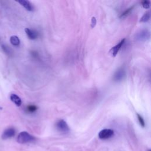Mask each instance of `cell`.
Listing matches in <instances>:
<instances>
[{"label": "cell", "instance_id": "13", "mask_svg": "<svg viewBox=\"0 0 151 151\" xmlns=\"http://www.w3.org/2000/svg\"><path fill=\"white\" fill-rule=\"evenodd\" d=\"M149 19H150V13L147 12L140 19V23H146V22H147L149 20Z\"/></svg>", "mask_w": 151, "mask_h": 151}, {"label": "cell", "instance_id": "8", "mask_svg": "<svg viewBox=\"0 0 151 151\" xmlns=\"http://www.w3.org/2000/svg\"><path fill=\"white\" fill-rule=\"evenodd\" d=\"M25 32L28 37L29 39L30 40H36L38 38V33L37 31L34 30H31L28 28H25Z\"/></svg>", "mask_w": 151, "mask_h": 151}, {"label": "cell", "instance_id": "12", "mask_svg": "<svg viewBox=\"0 0 151 151\" xmlns=\"http://www.w3.org/2000/svg\"><path fill=\"white\" fill-rule=\"evenodd\" d=\"M134 7H135V6H132V7H130V8L127 9V10H126L121 14V16H120V18H121V19H124V18L126 17L127 16H128L130 14V13L133 11Z\"/></svg>", "mask_w": 151, "mask_h": 151}, {"label": "cell", "instance_id": "16", "mask_svg": "<svg viewBox=\"0 0 151 151\" xmlns=\"http://www.w3.org/2000/svg\"><path fill=\"white\" fill-rule=\"evenodd\" d=\"M142 5L144 9H148L150 7V2L149 1H147V0H145V1H143L142 2Z\"/></svg>", "mask_w": 151, "mask_h": 151}, {"label": "cell", "instance_id": "5", "mask_svg": "<svg viewBox=\"0 0 151 151\" xmlns=\"http://www.w3.org/2000/svg\"><path fill=\"white\" fill-rule=\"evenodd\" d=\"M57 129L61 132H68L70 130L69 126L64 120H60L56 123Z\"/></svg>", "mask_w": 151, "mask_h": 151}, {"label": "cell", "instance_id": "14", "mask_svg": "<svg viewBox=\"0 0 151 151\" xmlns=\"http://www.w3.org/2000/svg\"><path fill=\"white\" fill-rule=\"evenodd\" d=\"M27 109L28 112H30V113H34V112H35L38 109V108L36 105H31L28 106Z\"/></svg>", "mask_w": 151, "mask_h": 151}, {"label": "cell", "instance_id": "1", "mask_svg": "<svg viewBox=\"0 0 151 151\" xmlns=\"http://www.w3.org/2000/svg\"><path fill=\"white\" fill-rule=\"evenodd\" d=\"M35 140V137L27 132H20L17 138V141L20 144H25L31 142Z\"/></svg>", "mask_w": 151, "mask_h": 151}, {"label": "cell", "instance_id": "3", "mask_svg": "<svg viewBox=\"0 0 151 151\" xmlns=\"http://www.w3.org/2000/svg\"><path fill=\"white\" fill-rule=\"evenodd\" d=\"M126 76V71L123 68H120L118 69L115 74L113 75V80L115 82H120L124 79V78Z\"/></svg>", "mask_w": 151, "mask_h": 151}, {"label": "cell", "instance_id": "4", "mask_svg": "<svg viewBox=\"0 0 151 151\" xmlns=\"http://www.w3.org/2000/svg\"><path fill=\"white\" fill-rule=\"evenodd\" d=\"M114 135V131L110 129H105L99 133V137L100 139H107L110 138Z\"/></svg>", "mask_w": 151, "mask_h": 151}, {"label": "cell", "instance_id": "11", "mask_svg": "<svg viewBox=\"0 0 151 151\" xmlns=\"http://www.w3.org/2000/svg\"><path fill=\"white\" fill-rule=\"evenodd\" d=\"M10 43H11V44L13 45L14 46H19L20 44V40L17 36H11L10 37Z\"/></svg>", "mask_w": 151, "mask_h": 151}, {"label": "cell", "instance_id": "18", "mask_svg": "<svg viewBox=\"0 0 151 151\" xmlns=\"http://www.w3.org/2000/svg\"><path fill=\"white\" fill-rule=\"evenodd\" d=\"M96 23H97V20H96V17H93L92 19V21H91V27L92 28H93L96 26Z\"/></svg>", "mask_w": 151, "mask_h": 151}, {"label": "cell", "instance_id": "2", "mask_svg": "<svg viewBox=\"0 0 151 151\" xmlns=\"http://www.w3.org/2000/svg\"><path fill=\"white\" fill-rule=\"evenodd\" d=\"M150 32L146 29L142 30L139 31L135 37V38L138 41H145L150 38Z\"/></svg>", "mask_w": 151, "mask_h": 151}, {"label": "cell", "instance_id": "9", "mask_svg": "<svg viewBox=\"0 0 151 151\" xmlns=\"http://www.w3.org/2000/svg\"><path fill=\"white\" fill-rule=\"evenodd\" d=\"M17 3L21 4L28 11H33L34 10V7L30 1H25V0H20V1H17Z\"/></svg>", "mask_w": 151, "mask_h": 151}, {"label": "cell", "instance_id": "15", "mask_svg": "<svg viewBox=\"0 0 151 151\" xmlns=\"http://www.w3.org/2000/svg\"><path fill=\"white\" fill-rule=\"evenodd\" d=\"M137 115V119H138V121L140 125V126L143 127H144L145 126V120L143 119V118H142V116H140L139 114L137 113L136 114Z\"/></svg>", "mask_w": 151, "mask_h": 151}, {"label": "cell", "instance_id": "10", "mask_svg": "<svg viewBox=\"0 0 151 151\" xmlns=\"http://www.w3.org/2000/svg\"><path fill=\"white\" fill-rule=\"evenodd\" d=\"M11 100L18 107L20 106L22 104V101L20 98L16 94H11L10 95Z\"/></svg>", "mask_w": 151, "mask_h": 151}, {"label": "cell", "instance_id": "17", "mask_svg": "<svg viewBox=\"0 0 151 151\" xmlns=\"http://www.w3.org/2000/svg\"><path fill=\"white\" fill-rule=\"evenodd\" d=\"M2 48L6 53H7L8 55H10V54L11 53V51H10V48H9V47H7L5 45H3L2 46Z\"/></svg>", "mask_w": 151, "mask_h": 151}, {"label": "cell", "instance_id": "7", "mask_svg": "<svg viewBox=\"0 0 151 151\" xmlns=\"http://www.w3.org/2000/svg\"><path fill=\"white\" fill-rule=\"evenodd\" d=\"M15 134H16V130L13 127H10V128L6 129L4 131L3 133L2 134L1 137L4 140L8 139L9 138H11V137L14 136Z\"/></svg>", "mask_w": 151, "mask_h": 151}, {"label": "cell", "instance_id": "6", "mask_svg": "<svg viewBox=\"0 0 151 151\" xmlns=\"http://www.w3.org/2000/svg\"><path fill=\"white\" fill-rule=\"evenodd\" d=\"M125 38L122 40L117 45H116L115 46H114L110 49V50L109 51V54L111 55L112 57H115L117 55L119 51L120 50L123 44L125 43Z\"/></svg>", "mask_w": 151, "mask_h": 151}]
</instances>
